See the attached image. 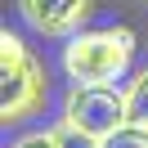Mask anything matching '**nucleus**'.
Masks as SVG:
<instances>
[{"instance_id":"1","label":"nucleus","mask_w":148,"mask_h":148,"mask_svg":"<svg viewBox=\"0 0 148 148\" xmlns=\"http://www.w3.org/2000/svg\"><path fill=\"white\" fill-rule=\"evenodd\" d=\"M135 63V32L130 27H94L76 32L63 45V72L72 85H112Z\"/></svg>"},{"instance_id":"7","label":"nucleus","mask_w":148,"mask_h":148,"mask_svg":"<svg viewBox=\"0 0 148 148\" xmlns=\"http://www.w3.org/2000/svg\"><path fill=\"white\" fill-rule=\"evenodd\" d=\"M54 135H58V148H99V139H90V135H81V130L63 126V121L54 126Z\"/></svg>"},{"instance_id":"3","label":"nucleus","mask_w":148,"mask_h":148,"mask_svg":"<svg viewBox=\"0 0 148 148\" xmlns=\"http://www.w3.org/2000/svg\"><path fill=\"white\" fill-rule=\"evenodd\" d=\"M63 126H72V130H81V135L103 144L121 126H130L126 121V99L112 85H72L63 94Z\"/></svg>"},{"instance_id":"6","label":"nucleus","mask_w":148,"mask_h":148,"mask_svg":"<svg viewBox=\"0 0 148 148\" xmlns=\"http://www.w3.org/2000/svg\"><path fill=\"white\" fill-rule=\"evenodd\" d=\"M99 148H148V130L144 126H121L117 135H108Z\"/></svg>"},{"instance_id":"4","label":"nucleus","mask_w":148,"mask_h":148,"mask_svg":"<svg viewBox=\"0 0 148 148\" xmlns=\"http://www.w3.org/2000/svg\"><path fill=\"white\" fill-rule=\"evenodd\" d=\"M18 14L32 32L40 36H58L72 40L76 32H85V18H90V0H18Z\"/></svg>"},{"instance_id":"8","label":"nucleus","mask_w":148,"mask_h":148,"mask_svg":"<svg viewBox=\"0 0 148 148\" xmlns=\"http://www.w3.org/2000/svg\"><path fill=\"white\" fill-rule=\"evenodd\" d=\"M9 148H58V135H54V130H36V135H23V139H14Z\"/></svg>"},{"instance_id":"5","label":"nucleus","mask_w":148,"mask_h":148,"mask_svg":"<svg viewBox=\"0 0 148 148\" xmlns=\"http://www.w3.org/2000/svg\"><path fill=\"white\" fill-rule=\"evenodd\" d=\"M121 99H126V121L148 130V67H139L130 76V85L121 90Z\"/></svg>"},{"instance_id":"2","label":"nucleus","mask_w":148,"mask_h":148,"mask_svg":"<svg viewBox=\"0 0 148 148\" xmlns=\"http://www.w3.org/2000/svg\"><path fill=\"white\" fill-rule=\"evenodd\" d=\"M49 99L45 67L32 58V49L23 45L18 32H0V117L5 126H23L32 121Z\"/></svg>"}]
</instances>
